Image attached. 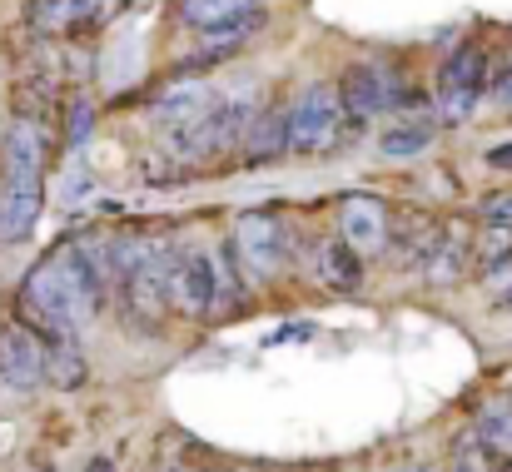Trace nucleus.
<instances>
[{"mask_svg": "<svg viewBox=\"0 0 512 472\" xmlns=\"http://www.w3.org/2000/svg\"><path fill=\"white\" fill-rule=\"evenodd\" d=\"M100 304H105V284L85 264L80 244L50 249L20 284V318L45 338H75V328H85L100 314Z\"/></svg>", "mask_w": 512, "mask_h": 472, "instance_id": "obj_1", "label": "nucleus"}, {"mask_svg": "<svg viewBox=\"0 0 512 472\" xmlns=\"http://www.w3.org/2000/svg\"><path fill=\"white\" fill-rule=\"evenodd\" d=\"M45 199V135L35 120H15L0 145V239L20 244Z\"/></svg>", "mask_w": 512, "mask_h": 472, "instance_id": "obj_2", "label": "nucleus"}, {"mask_svg": "<svg viewBox=\"0 0 512 472\" xmlns=\"http://www.w3.org/2000/svg\"><path fill=\"white\" fill-rule=\"evenodd\" d=\"M165 309L184 318L219 314V254L170 249V259H165Z\"/></svg>", "mask_w": 512, "mask_h": 472, "instance_id": "obj_3", "label": "nucleus"}, {"mask_svg": "<svg viewBox=\"0 0 512 472\" xmlns=\"http://www.w3.org/2000/svg\"><path fill=\"white\" fill-rule=\"evenodd\" d=\"M339 130H343V100L334 85H314L284 110V150H294V155L329 150L339 140Z\"/></svg>", "mask_w": 512, "mask_h": 472, "instance_id": "obj_4", "label": "nucleus"}, {"mask_svg": "<svg viewBox=\"0 0 512 472\" xmlns=\"http://www.w3.org/2000/svg\"><path fill=\"white\" fill-rule=\"evenodd\" d=\"M229 259L244 274H254V279H274L289 264V229H284V219L269 214V209L239 214L234 219V249H229Z\"/></svg>", "mask_w": 512, "mask_h": 472, "instance_id": "obj_5", "label": "nucleus"}, {"mask_svg": "<svg viewBox=\"0 0 512 472\" xmlns=\"http://www.w3.org/2000/svg\"><path fill=\"white\" fill-rule=\"evenodd\" d=\"M483 85H488V55L478 45H463L443 60L438 70V120L443 125H463L478 105H483Z\"/></svg>", "mask_w": 512, "mask_h": 472, "instance_id": "obj_6", "label": "nucleus"}, {"mask_svg": "<svg viewBox=\"0 0 512 472\" xmlns=\"http://www.w3.org/2000/svg\"><path fill=\"white\" fill-rule=\"evenodd\" d=\"M0 383L15 393H30L45 383V343L35 328H25V323L0 328Z\"/></svg>", "mask_w": 512, "mask_h": 472, "instance_id": "obj_7", "label": "nucleus"}, {"mask_svg": "<svg viewBox=\"0 0 512 472\" xmlns=\"http://www.w3.org/2000/svg\"><path fill=\"white\" fill-rule=\"evenodd\" d=\"M339 239L358 254H378L388 244V204L373 194H343L339 204Z\"/></svg>", "mask_w": 512, "mask_h": 472, "instance_id": "obj_8", "label": "nucleus"}, {"mask_svg": "<svg viewBox=\"0 0 512 472\" xmlns=\"http://www.w3.org/2000/svg\"><path fill=\"white\" fill-rule=\"evenodd\" d=\"M393 90H398V80L383 65H348L339 80V100L353 115H383V110L403 105V95H393Z\"/></svg>", "mask_w": 512, "mask_h": 472, "instance_id": "obj_9", "label": "nucleus"}, {"mask_svg": "<svg viewBox=\"0 0 512 472\" xmlns=\"http://www.w3.org/2000/svg\"><path fill=\"white\" fill-rule=\"evenodd\" d=\"M174 15L189 30H229V25H254L259 5L254 0H174Z\"/></svg>", "mask_w": 512, "mask_h": 472, "instance_id": "obj_10", "label": "nucleus"}, {"mask_svg": "<svg viewBox=\"0 0 512 472\" xmlns=\"http://www.w3.org/2000/svg\"><path fill=\"white\" fill-rule=\"evenodd\" d=\"M120 0H35V25L60 35V30H85L115 15Z\"/></svg>", "mask_w": 512, "mask_h": 472, "instance_id": "obj_11", "label": "nucleus"}, {"mask_svg": "<svg viewBox=\"0 0 512 472\" xmlns=\"http://www.w3.org/2000/svg\"><path fill=\"white\" fill-rule=\"evenodd\" d=\"M214 100H219V95H214L204 80H184V85H170V90L150 105V115H155L160 125H170V130H184V125H194Z\"/></svg>", "mask_w": 512, "mask_h": 472, "instance_id": "obj_12", "label": "nucleus"}, {"mask_svg": "<svg viewBox=\"0 0 512 472\" xmlns=\"http://www.w3.org/2000/svg\"><path fill=\"white\" fill-rule=\"evenodd\" d=\"M363 254L358 249H348L343 239L334 244H324L319 249V279H324V289H334V294H353L358 284H363V264H358Z\"/></svg>", "mask_w": 512, "mask_h": 472, "instance_id": "obj_13", "label": "nucleus"}, {"mask_svg": "<svg viewBox=\"0 0 512 472\" xmlns=\"http://www.w3.org/2000/svg\"><path fill=\"white\" fill-rule=\"evenodd\" d=\"M284 155V110L274 115H249V130H244V159L259 164V159Z\"/></svg>", "mask_w": 512, "mask_h": 472, "instance_id": "obj_14", "label": "nucleus"}, {"mask_svg": "<svg viewBox=\"0 0 512 472\" xmlns=\"http://www.w3.org/2000/svg\"><path fill=\"white\" fill-rule=\"evenodd\" d=\"M45 378L50 383H65V388H80L85 383V358H80L75 338H50L45 343Z\"/></svg>", "mask_w": 512, "mask_h": 472, "instance_id": "obj_15", "label": "nucleus"}, {"mask_svg": "<svg viewBox=\"0 0 512 472\" xmlns=\"http://www.w3.org/2000/svg\"><path fill=\"white\" fill-rule=\"evenodd\" d=\"M503 463L512 458V403H488L483 413H478V428H473Z\"/></svg>", "mask_w": 512, "mask_h": 472, "instance_id": "obj_16", "label": "nucleus"}, {"mask_svg": "<svg viewBox=\"0 0 512 472\" xmlns=\"http://www.w3.org/2000/svg\"><path fill=\"white\" fill-rule=\"evenodd\" d=\"M433 145V125H398L378 140V150L388 159H408V155H423Z\"/></svg>", "mask_w": 512, "mask_h": 472, "instance_id": "obj_17", "label": "nucleus"}, {"mask_svg": "<svg viewBox=\"0 0 512 472\" xmlns=\"http://www.w3.org/2000/svg\"><path fill=\"white\" fill-rule=\"evenodd\" d=\"M453 468L458 472H503V458H498L478 433H468V438H458V448H453Z\"/></svg>", "mask_w": 512, "mask_h": 472, "instance_id": "obj_18", "label": "nucleus"}, {"mask_svg": "<svg viewBox=\"0 0 512 472\" xmlns=\"http://www.w3.org/2000/svg\"><path fill=\"white\" fill-rule=\"evenodd\" d=\"M483 95L498 105V115H508L512 120V60H503V65L493 70V80L483 85Z\"/></svg>", "mask_w": 512, "mask_h": 472, "instance_id": "obj_19", "label": "nucleus"}, {"mask_svg": "<svg viewBox=\"0 0 512 472\" xmlns=\"http://www.w3.org/2000/svg\"><path fill=\"white\" fill-rule=\"evenodd\" d=\"M483 219L498 224V229H512V189L508 194H493V199L483 204Z\"/></svg>", "mask_w": 512, "mask_h": 472, "instance_id": "obj_20", "label": "nucleus"}, {"mask_svg": "<svg viewBox=\"0 0 512 472\" xmlns=\"http://www.w3.org/2000/svg\"><path fill=\"white\" fill-rule=\"evenodd\" d=\"M488 164H512V145H508V150H493V155H488Z\"/></svg>", "mask_w": 512, "mask_h": 472, "instance_id": "obj_21", "label": "nucleus"}, {"mask_svg": "<svg viewBox=\"0 0 512 472\" xmlns=\"http://www.w3.org/2000/svg\"><path fill=\"white\" fill-rule=\"evenodd\" d=\"M85 472H115V463H105V458H95V463H85Z\"/></svg>", "mask_w": 512, "mask_h": 472, "instance_id": "obj_22", "label": "nucleus"}, {"mask_svg": "<svg viewBox=\"0 0 512 472\" xmlns=\"http://www.w3.org/2000/svg\"><path fill=\"white\" fill-rule=\"evenodd\" d=\"M398 472H428V468H398Z\"/></svg>", "mask_w": 512, "mask_h": 472, "instance_id": "obj_23", "label": "nucleus"}]
</instances>
